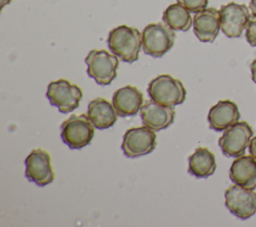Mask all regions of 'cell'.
I'll list each match as a JSON object with an SVG mask.
<instances>
[{
  "label": "cell",
  "instance_id": "6da1fadb",
  "mask_svg": "<svg viewBox=\"0 0 256 227\" xmlns=\"http://www.w3.org/2000/svg\"><path fill=\"white\" fill-rule=\"evenodd\" d=\"M110 51L122 61L133 63L138 60L142 47V33L127 25H120L109 32L107 39Z\"/></svg>",
  "mask_w": 256,
  "mask_h": 227
},
{
  "label": "cell",
  "instance_id": "7a4b0ae2",
  "mask_svg": "<svg viewBox=\"0 0 256 227\" xmlns=\"http://www.w3.org/2000/svg\"><path fill=\"white\" fill-rule=\"evenodd\" d=\"M147 92L151 100L172 107L182 104L187 94L183 83L169 74H162L152 79L148 84Z\"/></svg>",
  "mask_w": 256,
  "mask_h": 227
},
{
  "label": "cell",
  "instance_id": "3957f363",
  "mask_svg": "<svg viewBox=\"0 0 256 227\" xmlns=\"http://www.w3.org/2000/svg\"><path fill=\"white\" fill-rule=\"evenodd\" d=\"M85 63L88 76L101 86L109 85L117 76L119 59L104 49L91 50L85 58Z\"/></svg>",
  "mask_w": 256,
  "mask_h": 227
},
{
  "label": "cell",
  "instance_id": "277c9868",
  "mask_svg": "<svg viewBox=\"0 0 256 227\" xmlns=\"http://www.w3.org/2000/svg\"><path fill=\"white\" fill-rule=\"evenodd\" d=\"M61 139L71 149H82L94 137V125L86 114H73L61 124Z\"/></svg>",
  "mask_w": 256,
  "mask_h": 227
},
{
  "label": "cell",
  "instance_id": "5b68a950",
  "mask_svg": "<svg viewBox=\"0 0 256 227\" xmlns=\"http://www.w3.org/2000/svg\"><path fill=\"white\" fill-rule=\"evenodd\" d=\"M175 32L166 24L150 23L142 31V49L146 55L159 58L174 45Z\"/></svg>",
  "mask_w": 256,
  "mask_h": 227
},
{
  "label": "cell",
  "instance_id": "8992f818",
  "mask_svg": "<svg viewBox=\"0 0 256 227\" xmlns=\"http://www.w3.org/2000/svg\"><path fill=\"white\" fill-rule=\"evenodd\" d=\"M46 97L51 105L62 113H69L77 109L83 97L82 89L66 79H59L49 83Z\"/></svg>",
  "mask_w": 256,
  "mask_h": 227
},
{
  "label": "cell",
  "instance_id": "52a82bcc",
  "mask_svg": "<svg viewBox=\"0 0 256 227\" xmlns=\"http://www.w3.org/2000/svg\"><path fill=\"white\" fill-rule=\"evenodd\" d=\"M253 136V130L246 121H238L226 128L218 140L222 153L227 157L244 155Z\"/></svg>",
  "mask_w": 256,
  "mask_h": 227
},
{
  "label": "cell",
  "instance_id": "ba28073f",
  "mask_svg": "<svg viewBox=\"0 0 256 227\" xmlns=\"http://www.w3.org/2000/svg\"><path fill=\"white\" fill-rule=\"evenodd\" d=\"M156 133L147 126L128 129L121 144L124 155L128 158H138L151 153L156 147Z\"/></svg>",
  "mask_w": 256,
  "mask_h": 227
},
{
  "label": "cell",
  "instance_id": "9c48e42d",
  "mask_svg": "<svg viewBox=\"0 0 256 227\" xmlns=\"http://www.w3.org/2000/svg\"><path fill=\"white\" fill-rule=\"evenodd\" d=\"M25 177L40 187H44L54 181L55 173L51 165V156L46 150L41 148L34 149L26 157Z\"/></svg>",
  "mask_w": 256,
  "mask_h": 227
},
{
  "label": "cell",
  "instance_id": "30bf717a",
  "mask_svg": "<svg viewBox=\"0 0 256 227\" xmlns=\"http://www.w3.org/2000/svg\"><path fill=\"white\" fill-rule=\"evenodd\" d=\"M225 206L236 217L248 219L256 212V192L234 184L225 191Z\"/></svg>",
  "mask_w": 256,
  "mask_h": 227
},
{
  "label": "cell",
  "instance_id": "8fae6325",
  "mask_svg": "<svg viewBox=\"0 0 256 227\" xmlns=\"http://www.w3.org/2000/svg\"><path fill=\"white\" fill-rule=\"evenodd\" d=\"M219 13L222 32L228 38H239L250 19L248 7L244 4L230 2L222 5Z\"/></svg>",
  "mask_w": 256,
  "mask_h": 227
},
{
  "label": "cell",
  "instance_id": "7c38bea8",
  "mask_svg": "<svg viewBox=\"0 0 256 227\" xmlns=\"http://www.w3.org/2000/svg\"><path fill=\"white\" fill-rule=\"evenodd\" d=\"M176 111L172 106H164L153 100H146L140 109L143 125L154 131L168 128L175 119Z\"/></svg>",
  "mask_w": 256,
  "mask_h": 227
},
{
  "label": "cell",
  "instance_id": "4fadbf2b",
  "mask_svg": "<svg viewBox=\"0 0 256 227\" xmlns=\"http://www.w3.org/2000/svg\"><path fill=\"white\" fill-rule=\"evenodd\" d=\"M221 28L220 13L216 8H205L193 17V32L201 42H214Z\"/></svg>",
  "mask_w": 256,
  "mask_h": 227
},
{
  "label": "cell",
  "instance_id": "5bb4252c",
  "mask_svg": "<svg viewBox=\"0 0 256 227\" xmlns=\"http://www.w3.org/2000/svg\"><path fill=\"white\" fill-rule=\"evenodd\" d=\"M143 103V93L132 85H126L117 89L112 97V104L120 117L136 115Z\"/></svg>",
  "mask_w": 256,
  "mask_h": 227
},
{
  "label": "cell",
  "instance_id": "9a60e30c",
  "mask_svg": "<svg viewBox=\"0 0 256 227\" xmlns=\"http://www.w3.org/2000/svg\"><path fill=\"white\" fill-rule=\"evenodd\" d=\"M239 118L238 106L231 100L218 101L210 108L207 116L209 127L217 132L224 131L229 126L238 122Z\"/></svg>",
  "mask_w": 256,
  "mask_h": 227
},
{
  "label": "cell",
  "instance_id": "2e32d148",
  "mask_svg": "<svg viewBox=\"0 0 256 227\" xmlns=\"http://www.w3.org/2000/svg\"><path fill=\"white\" fill-rule=\"evenodd\" d=\"M229 177L234 184L254 190L256 188V160L247 155L236 157L231 164Z\"/></svg>",
  "mask_w": 256,
  "mask_h": 227
},
{
  "label": "cell",
  "instance_id": "e0dca14e",
  "mask_svg": "<svg viewBox=\"0 0 256 227\" xmlns=\"http://www.w3.org/2000/svg\"><path fill=\"white\" fill-rule=\"evenodd\" d=\"M87 114L97 129H108L117 121V112L112 103L104 98H96L89 102Z\"/></svg>",
  "mask_w": 256,
  "mask_h": 227
},
{
  "label": "cell",
  "instance_id": "ac0fdd59",
  "mask_svg": "<svg viewBox=\"0 0 256 227\" xmlns=\"http://www.w3.org/2000/svg\"><path fill=\"white\" fill-rule=\"evenodd\" d=\"M215 170V155L208 148L197 147L188 157V172L197 178H207Z\"/></svg>",
  "mask_w": 256,
  "mask_h": 227
},
{
  "label": "cell",
  "instance_id": "d6986e66",
  "mask_svg": "<svg viewBox=\"0 0 256 227\" xmlns=\"http://www.w3.org/2000/svg\"><path fill=\"white\" fill-rule=\"evenodd\" d=\"M162 20L174 31H188L193 24L190 11L179 3L169 5L163 12Z\"/></svg>",
  "mask_w": 256,
  "mask_h": 227
},
{
  "label": "cell",
  "instance_id": "ffe728a7",
  "mask_svg": "<svg viewBox=\"0 0 256 227\" xmlns=\"http://www.w3.org/2000/svg\"><path fill=\"white\" fill-rule=\"evenodd\" d=\"M177 3L187 8L190 12L197 13L207 7L208 0H177Z\"/></svg>",
  "mask_w": 256,
  "mask_h": 227
},
{
  "label": "cell",
  "instance_id": "44dd1931",
  "mask_svg": "<svg viewBox=\"0 0 256 227\" xmlns=\"http://www.w3.org/2000/svg\"><path fill=\"white\" fill-rule=\"evenodd\" d=\"M245 37H246L247 42L251 46L256 47V16L255 15L250 16L249 22L246 27Z\"/></svg>",
  "mask_w": 256,
  "mask_h": 227
},
{
  "label": "cell",
  "instance_id": "7402d4cb",
  "mask_svg": "<svg viewBox=\"0 0 256 227\" xmlns=\"http://www.w3.org/2000/svg\"><path fill=\"white\" fill-rule=\"evenodd\" d=\"M249 152H250V155L256 160V136L253 137L252 140H250Z\"/></svg>",
  "mask_w": 256,
  "mask_h": 227
},
{
  "label": "cell",
  "instance_id": "603a6c76",
  "mask_svg": "<svg viewBox=\"0 0 256 227\" xmlns=\"http://www.w3.org/2000/svg\"><path fill=\"white\" fill-rule=\"evenodd\" d=\"M250 70H251V78L256 84V59H254L250 64Z\"/></svg>",
  "mask_w": 256,
  "mask_h": 227
},
{
  "label": "cell",
  "instance_id": "cb8c5ba5",
  "mask_svg": "<svg viewBox=\"0 0 256 227\" xmlns=\"http://www.w3.org/2000/svg\"><path fill=\"white\" fill-rule=\"evenodd\" d=\"M249 8L252 11V15L256 16V0H250Z\"/></svg>",
  "mask_w": 256,
  "mask_h": 227
},
{
  "label": "cell",
  "instance_id": "d4e9b609",
  "mask_svg": "<svg viewBox=\"0 0 256 227\" xmlns=\"http://www.w3.org/2000/svg\"><path fill=\"white\" fill-rule=\"evenodd\" d=\"M2 3H1V9L6 5V4H9L11 2V0H1Z\"/></svg>",
  "mask_w": 256,
  "mask_h": 227
}]
</instances>
